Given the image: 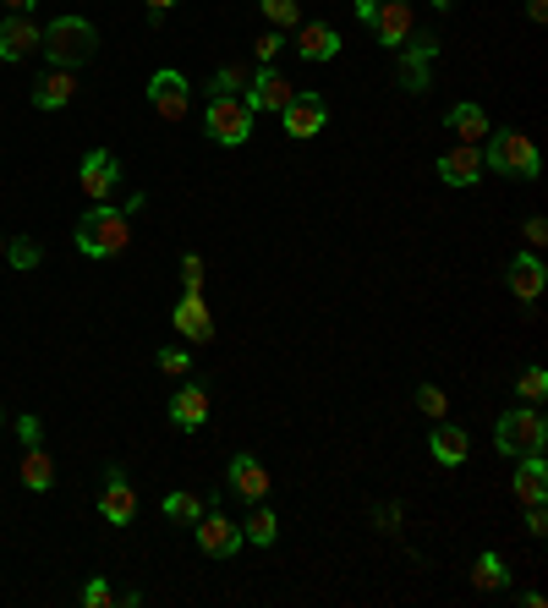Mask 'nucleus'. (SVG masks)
<instances>
[{"label":"nucleus","instance_id":"nucleus-4","mask_svg":"<svg viewBox=\"0 0 548 608\" xmlns=\"http://www.w3.org/2000/svg\"><path fill=\"white\" fill-rule=\"evenodd\" d=\"M548 444V422L538 405H516L493 422V450L499 455H544Z\"/></svg>","mask_w":548,"mask_h":608},{"label":"nucleus","instance_id":"nucleus-13","mask_svg":"<svg viewBox=\"0 0 548 608\" xmlns=\"http://www.w3.org/2000/svg\"><path fill=\"white\" fill-rule=\"evenodd\" d=\"M99 516H105L110 527H133L137 493H133V482L121 477V467H110V472H105V488H99Z\"/></svg>","mask_w":548,"mask_h":608},{"label":"nucleus","instance_id":"nucleus-47","mask_svg":"<svg viewBox=\"0 0 548 608\" xmlns=\"http://www.w3.org/2000/svg\"><path fill=\"white\" fill-rule=\"evenodd\" d=\"M0 428H6V411H0Z\"/></svg>","mask_w":548,"mask_h":608},{"label":"nucleus","instance_id":"nucleus-23","mask_svg":"<svg viewBox=\"0 0 548 608\" xmlns=\"http://www.w3.org/2000/svg\"><path fill=\"white\" fill-rule=\"evenodd\" d=\"M510 493H516L521 504H544V499H548V467H544V455H521Z\"/></svg>","mask_w":548,"mask_h":608},{"label":"nucleus","instance_id":"nucleus-9","mask_svg":"<svg viewBox=\"0 0 548 608\" xmlns=\"http://www.w3.org/2000/svg\"><path fill=\"white\" fill-rule=\"evenodd\" d=\"M193 538H198V548H204L208 559H231V553H242V527H236V521H225L214 504H208L204 516L193 521Z\"/></svg>","mask_w":548,"mask_h":608},{"label":"nucleus","instance_id":"nucleus-28","mask_svg":"<svg viewBox=\"0 0 548 608\" xmlns=\"http://www.w3.org/2000/svg\"><path fill=\"white\" fill-rule=\"evenodd\" d=\"M6 264H11V269H39V264H45V247H39V242H33V236H17V242H6Z\"/></svg>","mask_w":548,"mask_h":608},{"label":"nucleus","instance_id":"nucleus-12","mask_svg":"<svg viewBox=\"0 0 548 608\" xmlns=\"http://www.w3.org/2000/svg\"><path fill=\"white\" fill-rule=\"evenodd\" d=\"M433 170H439V182H444V187H478V182H482V148H478V143H456V148H444V154H439V165H433Z\"/></svg>","mask_w":548,"mask_h":608},{"label":"nucleus","instance_id":"nucleus-32","mask_svg":"<svg viewBox=\"0 0 548 608\" xmlns=\"http://www.w3.org/2000/svg\"><path fill=\"white\" fill-rule=\"evenodd\" d=\"M296 11H302V0H264V17L274 28H296Z\"/></svg>","mask_w":548,"mask_h":608},{"label":"nucleus","instance_id":"nucleus-38","mask_svg":"<svg viewBox=\"0 0 548 608\" xmlns=\"http://www.w3.org/2000/svg\"><path fill=\"white\" fill-rule=\"evenodd\" d=\"M527 532H532V538H544V532H548V516H544V504H527Z\"/></svg>","mask_w":548,"mask_h":608},{"label":"nucleus","instance_id":"nucleus-26","mask_svg":"<svg viewBox=\"0 0 548 608\" xmlns=\"http://www.w3.org/2000/svg\"><path fill=\"white\" fill-rule=\"evenodd\" d=\"M472 587L478 592H505L510 587V570H505V559L488 548V553H478V565H472Z\"/></svg>","mask_w":548,"mask_h":608},{"label":"nucleus","instance_id":"nucleus-2","mask_svg":"<svg viewBox=\"0 0 548 608\" xmlns=\"http://www.w3.org/2000/svg\"><path fill=\"white\" fill-rule=\"evenodd\" d=\"M488 148H482V170H499V176H510V182H538V170H544V154H538V143L527 133H488L482 137Z\"/></svg>","mask_w":548,"mask_h":608},{"label":"nucleus","instance_id":"nucleus-17","mask_svg":"<svg viewBox=\"0 0 548 608\" xmlns=\"http://www.w3.org/2000/svg\"><path fill=\"white\" fill-rule=\"evenodd\" d=\"M296 56L313 61V67H324V61L341 56V33H335L330 22H302V28H296Z\"/></svg>","mask_w":548,"mask_h":608},{"label":"nucleus","instance_id":"nucleus-33","mask_svg":"<svg viewBox=\"0 0 548 608\" xmlns=\"http://www.w3.org/2000/svg\"><path fill=\"white\" fill-rule=\"evenodd\" d=\"M82 604H88V608H110V604H116V587H110L105 576H94V581L82 587Z\"/></svg>","mask_w":548,"mask_h":608},{"label":"nucleus","instance_id":"nucleus-31","mask_svg":"<svg viewBox=\"0 0 548 608\" xmlns=\"http://www.w3.org/2000/svg\"><path fill=\"white\" fill-rule=\"evenodd\" d=\"M417 411H422V416H433V422H439V416H444V411H450V395H444V390H439V384H417Z\"/></svg>","mask_w":548,"mask_h":608},{"label":"nucleus","instance_id":"nucleus-1","mask_svg":"<svg viewBox=\"0 0 548 608\" xmlns=\"http://www.w3.org/2000/svg\"><path fill=\"white\" fill-rule=\"evenodd\" d=\"M39 50H45L50 67L77 71L82 61H94V50H99V28H94L88 17H56V22L39 33Z\"/></svg>","mask_w":548,"mask_h":608},{"label":"nucleus","instance_id":"nucleus-22","mask_svg":"<svg viewBox=\"0 0 548 608\" xmlns=\"http://www.w3.org/2000/svg\"><path fill=\"white\" fill-rule=\"evenodd\" d=\"M428 450H433V461H439V467H461V461L472 455V439H467V428L439 422V428H433V439H428Z\"/></svg>","mask_w":548,"mask_h":608},{"label":"nucleus","instance_id":"nucleus-43","mask_svg":"<svg viewBox=\"0 0 548 608\" xmlns=\"http://www.w3.org/2000/svg\"><path fill=\"white\" fill-rule=\"evenodd\" d=\"M373 11H379V0H356V17L362 22H373Z\"/></svg>","mask_w":548,"mask_h":608},{"label":"nucleus","instance_id":"nucleus-30","mask_svg":"<svg viewBox=\"0 0 548 608\" xmlns=\"http://www.w3.org/2000/svg\"><path fill=\"white\" fill-rule=\"evenodd\" d=\"M516 395H521L527 405H544V395H548V373H544V367H527V373L516 379Z\"/></svg>","mask_w":548,"mask_h":608},{"label":"nucleus","instance_id":"nucleus-35","mask_svg":"<svg viewBox=\"0 0 548 608\" xmlns=\"http://www.w3.org/2000/svg\"><path fill=\"white\" fill-rule=\"evenodd\" d=\"M280 50H285V39H280V33H258V39H253L258 67H274V56H280Z\"/></svg>","mask_w":548,"mask_h":608},{"label":"nucleus","instance_id":"nucleus-42","mask_svg":"<svg viewBox=\"0 0 548 608\" xmlns=\"http://www.w3.org/2000/svg\"><path fill=\"white\" fill-rule=\"evenodd\" d=\"M527 17H532V22H544V17H548V0H527Z\"/></svg>","mask_w":548,"mask_h":608},{"label":"nucleus","instance_id":"nucleus-10","mask_svg":"<svg viewBox=\"0 0 548 608\" xmlns=\"http://www.w3.org/2000/svg\"><path fill=\"white\" fill-rule=\"evenodd\" d=\"M395 56H401V88H407V94H428L433 56H439V39H433V33H422V39H407Z\"/></svg>","mask_w":548,"mask_h":608},{"label":"nucleus","instance_id":"nucleus-14","mask_svg":"<svg viewBox=\"0 0 548 608\" xmlns=\"http://www.w3.org/2000/svg\"><path fill=\"white\" fill-rule=\"evenodd\" d=\"M39 22L28 17V11H11L6 22H0V61H28L33 50H39Z\"/></svg>","mask_w":548,"mask_h":608},{"label":"nucleus","instance_id":"nucleus-20","mask_svg":"<svg viewBox=\"0 0 548 608\" xmlns=\"http://www.w3.org/2000/svg\"><path fill=\"white\" fill-rule=\"evenodd\" d=\"M71 99H77V71H67V67L45 71L33 82V110H67Z\"/></svg>","mask_w":548,"mask_h":608},{"label":"nucleus","instance_id":"nucleus-44","mask_svg":"<svg viewBox=\"0 0 548 608\" xmlns=\"http://www.w3.org/2000/svg\"><path fill=\"white\" fill-rule=\"evenodd\" d=\"M6 6H11V11H33V0H6Z\"/></svg>","mask_w":548,"mask_h":608},{"label":"nucleus","instance_id":"nucleus-36","mask_svg":"<svg viewBox=\"0 0 548 608\" xmlns=\"http://www.w3.org/2000/svg\"><path fill=\"white\" fill-rule=\"evenodd\" d=\"M154 367H159V373H187V367H193V351H159Z\"/></svg>","mask_w":548,"mask_h":608},{"label":"nucleus","instance_id":"nucleus-29","mask_svg":"<svg viewBox=\"0 0 548 608\" xmlns=\"http://www.w3.org/2000/svg\"><path fill=\"white\" fill-rule=\"evenodd\" d=\"M204 510L208 504L198 499V493H170V499H165V516H170V521H187V527H193Z\"/></svg>","mask_w":548,"mask_h":608},{"label":"nucleus","instance_id":"nucleus-25","mask_svg":"<svg viewBox=\"0 0 548 608\" xmlns=\"http://www.w3.org/2000/svg\"><path fill=\"white\" fill-rule=\"evenodd\" d=\"M22 488H33V493H50L56 488V461H50L45 444H28V455H22Z\"/></svg>","mask_w":548,"mask_h":608},{"label":"nucleus","instance_id":"nucleus-37","mask_svg":"<svg viewBox=\"0 0 548 608\" xmlns=\"http://www.w3.org/2000/svg\"><path fill=\"white\" fill-rule=\"evenodd\" d=\"M17 433H22V444H45V422H39L33 411H22V416H17Z\"/></svg>","mask_w":548,"mask_h":608},{"label":"nucleus","instance_id":"nucleus-39","mask_svg":"<svg viewBox=\"0 0 548 608\" xmlns=\"http://www.w3.org/2000/svg\"><path fill=\"white\" fill-rule=\"evenodd\" d=\"M527 242H532V247H544V242H548V225H544V214H532V219H527Z\"/></svg>","mask_w":548,"mask_h":608},{"label":"nucleus","instance_id":"nucleus-24","mask_svg":"<svg viewBox=\"0 0 548 608\" xmlns=\"http://www.w3.org/2000/svg\"><path fill=\"white\" fill-rule=\"evenodd\" d=\"M444 127L461 137V143H482V137L493 133L488 127V110L482 105H472V99H461V105H450V116H444Z\"/></svg>","mask_w":548,"mask_h":608},{"label":"nucleus","instance_id":"nucleus-6","mask_svg":"<svg viewBox=\"0 0 548 608\" xmlns=\"http://www.w3.org/2000/svg\"><path fill=\"white\" fill-rule=\"evenodd\" d=\"M280 127H285V137H296V143L319 137L324 127H330V99H324V94H313V88H296V94H291V105L280 110Z\"/></svg>","mask_w":548,"mask_h":608},{"label":"nucleus","instance_id":"nucleus-16","mask_svg":"<svg viewBox=\"0 0 548 608\" xmlns=\"http://www.w3.org/2000/svg\"><path fill=\"white\" fill-rule=\"evenodd\" d=\"M176 330L193 340V345H208V340H214V313H208L204 291H182V302H176Z\"/></svg>","mask_w":548,"mask_h":608},{"label":"nucleus","instance_id":"nucleus-46","mask_svg":"<svg viewBox=\"0 0 548 608\" xmlns=\"http://www.w3.org/2000/svg\"><path fill=\"white\" fill-rule=\"evenodd\" d=\"M0 264H6V236H0Z\"/></svg>","mask_w":548,"mask_h":608},{"label":"nucleus","instance_id":"nucleus-19","mask_svg":"<svg viewBox=\"0 0 548 608\" xmlns=\"http://www.w3.org/2000/svg\"><path fill=\"white\" fill-rule=\"evenodd\" d=\"M225 482H231V493H236V499H247V504H264V493H270V472H264L253 455H231Z\"/></svg>","mask_w":548,"mask_h":608},{"label":"nucleus","instance_id":"nucleus-34","mask_svg":"<svg viewBox=\"0 0 548 608\" xmlns=\"http://www.w3.org/2000/svg\"><path fill=\"white\" fill-rule=\"evenodd\" d=\"M204 280H208L204 258H198V253H182V285H187V291H204Z\"/></svg>","mask_w":548,"mask_h":608},{"label":"nucleus","instance_id":"nucleus-3","mask_svg":"<svg viewBox=\"0 0 548 608\" xmlns=\"http://www.w3.org/2000/svg\"><path fill=\"white\" fill-rule=\"evenodd\" d=\"M127 242H133V225H127V214L110 208V203H94V208L77 219V253H82V258H116Z\"/></svg>","mask_w":548,"mask_h":608},{"label":"nucleus","instance_id":"nucleus-21","mask_svg":"<svg viewBox=\"0 0 548 608\" xmlns=\"http://www.w3.org/2000/svg\"><path fill=\"white\" fill-rule=\"evenodd\" d=\"M170 422L182 428V433H198L208 422V390L204 384H187V390H176V401H170Z\"/></svg>","mask_w":548,"mask_h":608},{"label":"nucleus","instance_id":"nucleus-45","mask_svg":"<svg viewBox=\"0 0 548 608\" xmlns=\"http://www.w3.org/2000/svg\"><path fill=\"white\" fill-rule=\"evenodd\" d=\"M428 6H433V11H450V6H456V0H428Z\"/></svg>","mask_w":548,"mask_h":608},{"label":"nucleus","instance_id":"nucleus-8","mask_svg":"<svg viewBox=\"0 0 548 608\" xmlns=\"http://www.w3.org/2000/svg\"><path fill=\"white\" fill-rule=\"evenodd\" d=\"M77 187H82V198L110 203V193L121 187V159H116L110 148H94V154L82 159V170H77Z\"/></svg>","mask_w":548,"mask_h":608},{"label":"nucleus","instance_id":"nucleus-40","mask_svg":"<svg viewBox=\"0 0 548 608\" xmlns=\"http://www.w3.org/2000/svg\"><path fill=\"white\" fill-rule=\"evenodd\" d=\"M395 521H401V504H379V527L395 532Z\"/></svg>","mask_w":548,"mask_h":608},{"label":"nucleus","instance_id":"nucleus-41","mask_svg":"<svg viewBox=\"0 0 548 608\" xmlns=\"http://www.w3.org/2000/svg\"><path fill=\"white\" fill-rule=\"evenodd\" d=\"M143 6H148V17H154V22H159V17H165V11H170V6H176V0H143Z\"/></svg>","mask_w":548,"mask_h":608},{"label":"nucleus","instance_id":"nucleus-15","mask_svg":"<svg viewBox=\"0 0 548 608\" xmlns=\"http://www.w3.org/2000/svg\"><path fill=\"white\" fill-rule=\"evenodd\" d=\"M291 94H296L291 77H280L274 67H258L247 77V105H253V116H258V110H274V116H280V110L291 105Z\"/></svg>","mask_w":548,"mask_h":608},{"label":"nucleus","instance_id":"nucleus-27","mask_svg":"<svg viewBox=\"0 0 548 608\" xmlns=\"http://www.w3.org/2000/svg\"><path fill=\"white\" fill-rule=\"evenodd\" d=\"M274 538H280V516L264 510V504H253V516L242 521V542H253V548H274Z\"/></svg>","mask_w":548,"mask_h":608},{"label":"nucleus","instance_id":"nucleus-11","mask_svg":"<svg viewBox=\"0 0 548 608\" xmlns=\"http://www.w3.org/2000/svg\"><path fill=\"white\" fill-rule=\"evenodd\" d=\"M373 39L384 45V50H401L411 39V28H417V11H411V0H379V11H373Z\"/></svg>","mask_w":548,"mask_h":608},{"label":"nucleus","instance_id":"nucleus-18","mask_svg":"<svg viewBox=\"0 0 548 608\" xmlns=\"http://www.w3.org/2000/svg\"><path fill=\"white\" fill-rule=\"evenodd\" d=\"M505 285H510L521 302H538L544 285H548V264L538 258V253H516V264L505 269Z\"/></svg>","mask_w":548,"mask_h":608},{"label":"nucleus","instance_id":"nucleus-7","mask_svg":"<svg viewBox=\"0 0 548 608\" xmlns=\"http://www.w3.org/2000/svg\"><path fill=\"white\" fill-rule=\"evenodd\" d=\"M148 105H154V116H165V121H187V110H193V88H187V77L176 67H159L148 77Z\"/></svg>","mask_w":548,"mask_h":608},{"label":"nucleus","instance_id":"nucleus-5","mask_svg":"<svg viewBox=\"0 0 548 608\" xmlns=\"http://www.w3.org/2000/svg\"><path fill=\"white\" fill-rule=\"evenodd\" d=\"M204 133H208V143H219V148H242V143L253 137V105H247L242 94H214L204 110Z\"/></svg>","mask_w":548,"mask_h":608}]
</instances>
